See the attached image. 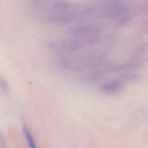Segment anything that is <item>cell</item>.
<instances>
[{"instance_id": "obj_1", "label": "cell", "mask_w": 148, "mask_h": 148, "mask_svg": "<svg viewBox=\"0 0 148 148\" xmlns=\"http://www.w3.org/2000/svg\"><path fill=\"white\" fill-rule=\"evenodd\" d=\"M23 136H25V140L27 141V143H29V145L31 146V147L33 148H36V141H35V138H34L33 134H32L31 130L29 129V128L27 127V126H23Z\"/></svg>"}]
</instances>
